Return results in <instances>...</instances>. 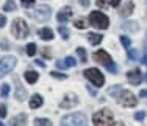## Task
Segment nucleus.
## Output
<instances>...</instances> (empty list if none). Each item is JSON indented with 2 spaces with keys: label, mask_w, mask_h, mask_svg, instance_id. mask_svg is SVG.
Instances as JSON below:
<instances>
[{
  "label": "nucleus",
  "mask_w": 147,
  "mask_h": 126,
  "mask_svg": "<svg viewBox=\"0 0 147 126\" xmlns=\"http://www.w3.org/2000/svg\"><path fill=\"white\" fill-rule=\"evenodd\" d=\"M88 41L92 45H97V44H100V42H102V36H100L99 33H89L88 34Z\"/></svg>",
  "instance_id": "20"
},
{
  "label": "nucleus",
  "mask_w": 147,
  "mask_h": 126,
  "mask_svg": "<svg viewBox=\"0 0 147 126\" xmlns=\"http://www.w3.org/2000/svg\"><path fill=\"white\" fill-rule=\"evenodd\" d=\"M0 126H5V125H3V123H2V121H0Z\"/></svg>",
  "instance_id": "48"
},
{
  "label": "nucleus",
  "mask_w": 147,
  "mask_h": 126,
  "mask_svg": "<svg viewBox=\"0 0 147 126\" xmlns=\"http://www.w3.org/2000/svg\"><path fill=\"white\" fill-rule=\"evenodd\" d=\"M11 31L13 34L17 37V39H25L28 36L30 30H28V25L24 19H16L13 20V25H11Z\"/></svg>",
  "instance_id": "3"
},
{
  "label": "nucleus",
  "mask_w": 147,
  "mask_h": 126,
  "mask_svg": "<svg viewBox=\"0 0 147 126\" xmlns=\"http://www.w3.org/2000/svg\"><path fill=\"white\" fill-rule=\"evenodd\" d=\"M42 53L45 58H50V51H49V47H42Z\"/></svg>",
  "instance_id": "39"
},
{
  "label": "nucleus",
  "mask_w": 147,
  "mask_h": 126,
  "mask_svg": "<svg viewBox=\"0 0 147 126\" xmlns=\"http://www.w3.org/2000/svg\"><path fill=\"white\" fill-rule=\"evenodd\" d=\"M146 81H147V75H146Z\"/></svg>",
  "instance_id": "49"
},
{
  "label": "nucleus",
  "mask_w": 147,
  "mask_h": 126,
  "mask_svg": "<svg viewBox=\"0 0 147 126\" xmlns=\"http://www.w3.org/2000/svg\"><path fill=\"white\" fill-rule=\"evenodd\" d=\"M42 103H44V100H42V97H41L39 93H34V95L30 98V107L31 109H36V107L42 106Z\"/></svg>",
  "instance_id": "15"
},
{
  "label": "nucleus",
  "mask_w": 147,
  "mask_h": 126,
  "mask_svg": "<svg viewBox=\"0 0 147 126\" xmlns=\"http://www.w3.org/2000/svg\"><path fill=\"white\" fill-rule=\"evenodd\" d=\"M36 65H39V67H42V69L45 67V64H44V62H41L39 59H38V61H36Z\"/></svg>",
  "instance_id": "45"
},
{
  "label": "nucleus",
  "mask_w": 147,
  "mask_h": 126,
  "mask_svg": "<svg viewBox=\"0 0 147 126\" xmlns=\"http://www.w3.org/2000/svg\"><path fill=\"white\" fill-rule=\"evenodd\" d=\"M38 34H39V37H41V39H44V41H52V39H53V31H52L50 28H47V27L41 28Z\"/></svg>",
  "instance_id": "16"
},
{
  "label": "nucleus",
  "mask_w": 147,
  "mask_h": 126,
  "mask_svg": "<svg viewBox=\"0 0 147 126\" xmlns=\"http://www.w3.org/2000/svg\"><path fill=\"white\" fill-rule=\"evenodd\" d=\"M96 3H97V6L102 8V9H105V8H107V5H108L107 0H96Z\"/></svg>",
  "instance_id": "34"
},
{
  "label": "nucleus",
  "mask_w": 147,
  "mask_h": 126,
  "mask_svg": "<svg viewBox=\"0 0 147 126\" xmlns=\"http://www.w3.org/2000/svg\"><path fill=\"white\" fill-rule=\"evenodd\" d=\"M25 123H27V115L25 114H19L11 120V126H25Z\"/></svg>",
  "instance_id": "17"
},
{
  "label": "nucleus",
  "mask_w": 147,
  "mask_h": 126,
  "mask_svg": "<svg viewBox=\"0 0 147 126\" xmlns=\"http://www.w3.org/2000/svg\"><path fill=\"white\" fill-rule=\"evenodd\" d=\"M119 103L122 104V106L125 107H133L138 104V100H136V97L133 95L130 90H121V93H119Z\"/></svg>",
  "instance_id": "6"
},
{
  "label": "nucleus",
  "mask_w": 147,
  "mask_h": 126,
  "mask_svg": "<svg viewBox=\"0 0 147 126\" xmlns=\"http://www.w3.org/2000/svg\"><path fill=\"white\" fill-rule=\"evenodd\" d=\"M89 23L94 28H97V30H107L110 20H108V17L105 16V14H102L100 11H92L89 14Z\"/></svg>",
  "instance_id": "2"
},
{
  "label": "nucleus",
  "mask_w": 147,
  "mask_h": 126,
  "mask_svg": "<svg viewBox=\"0 0 147 126\" xmlns=\"http://www.w3.org/2000/svg\"><path fill=\"white\" fill-rule=\"evenodd\" d=\"M80 3H82L83 6H89V0H80Z\"/></svg>",
  "instance_id": "44"
},
{
  "label": "nucleus",
  "mask_w": 147,
  "mask_h": 126,
  "mask_svg": "<svg viewBox=\"0 0 147 126\" xmlns=\"http://www.w3.org/2000/svg\"><path fill=\"white\" fill-rule=\"evenodd\" d=\"M20 3H22L24 8H30V6L34 5V0H20Z\"/></svg>",
  "instance_id": "32"
},
{
  "label": "nucleus",
  "mask_w": 147,
  "mask_h": 126,
  "mask_svg": "<svg viewBox=\"0 0 147 126\" xmlns=\"http://www.w3.org/2000/svg\"><path fill=\"white\" fill-rule=\"evenodd\" d=\"M122 28L127 31H138V23L136 22H125L124 25H122Z\"/></svg>",
  "instance_id": "22"
},
{
  "label": "nucleus",
  "mask_w": 147,
  "mask_h": 126,
  "mask_svg": "<svg viewBox=\"0 0 147 126\" xmlns=\"http://www.w3.org/2000/svg\"><path fill=\"white\" fill-rule=\"evenodd\" d=\"M133 8H135V3H133L131 0H130V2H127V5H125L124 8L121 9V16H122V17L130 16V14L133 13Z\"/></svg>",
  "instance_id": "19"
},
{
  "label": "nucleus",
  "mask_w": 147,
  "mask_h": 126,
  "mask_svg": "<svg viewBox=\"0 0 147 126\" xmlns=\"http://www.w3.org/2000/svg\"><path fill=\"white\" fill-rule=\"evenodd\" d=\"M3 11H6V13L16 11V3H14V0H6L5 6H3Z\"/></svg>",
  "instance_id": "21"
},
{
  "label": "nucleus",
  "mask_w": 147,
  "mask_h": 126,
  "mask_svg": "<svg viewBox=\"0 0 147 126\" xmlns=\"http://www.w3.org/2000/svg\"><path fill=\"white\" fill-rule=\"evenodd\" d=\"M139 97H147V90H141V92H139Z\"/></svg>",
  "instance_id": "46"
},
{
  "label": "nucleus",
  "mask_w": 147,
  "mask_h": 126,
  "mask_svg": "<svg viewBox=\"0 0 147 126\" xmlns=\"http://www.w3.org/2000/svg\"><path fill=\"white\" fill-rule=\"evenodd\" d=\"M5 23H6V17L0 14V28H2V27H5Z\"/></svg>",
  "instance_id": "38"
},
{
  "label": "nucleus",
  "mask_w": 147,
  "mask_h": 126,
  "mask_svg": "<svg viewBox=\"0 0 147 126\" xmlns=\"http://www.w3.org/2000/svg\"><path fill=\"white\" fill-rule=\"evenodd\" d=\"M0 45L3 47V50H8V42H6V41H2V42H0Z\"/></svg>",
  "instance_id": "42"
},
{
  "label": "nucleus",
  "mask_w": 147,
  "mask_h": 126,
  "mask_svg": "<svg viewBox=\"0 0 147 126\" xmlns=\"http://www.w3.org/2000/svg\"><path fill=\"white\" fill-rule=\"evenodd\" d=\"M14 84H16V98L19 101H24L27 98V90L22 87V84H20L17 76H14Z\"/></svg>",
  "instance_id": "12"
},
{
  "label": "nucleus",
  "mask_w": 147,
  "mask_h": 126,
  "mask_svg": "<svg viewBox=\"0 0 147 126\" xmlns=\"http://www.w3.org/2000/svg\"><path fill=\"white\" fill-rule=\"evenodd\" d=\"M141 62H142V64H144V65H147V50H146L144 56H142V58H141Z\"/></svg>",
  "instance_id": "41"
},
{
  "label": "nucleus",
  "mask_w": 147,
  "mask_h": 126,
  "mask_svg": "<svg viewBox=\"0 0 147 126\" xmlns=\"http://www.w3.org/2000/svg\"><path fill=\"white\" fill-rule=\"evenodd\" d=\"M83 75H85V78H88L91 83L94 84L96 87H102L103 83H105V76L103 73L100 72L99 69L92 67V69H86L85 72H83Z\"/></svg>",
  "instance_id": "5"
},
{
  "label": "nucleus",
  "mask_w": 147,
  "mask_h": 126,
  "mask_svg": "<svg viewBox=\"0 0 147 126\" xmlns=\"http://www.w3.org/2000/svg\"><path fill=\"white\" fill-rule=\"evenodd\" d=\"M92 58H94V61H96V62H99V64H103L105 67L111 64V56L108 55L105 50H99V51H96Z\"/></svg>",
  "instance_id": "9"
},
{
  "label": "nucleus",
  "mask_w": 147,
  "mask_h": 126,
  "mask_svg": "<svg viewBox=\"0 0 147 126\" xmlns=\"http://www.w3.org/2000/svg\"><path fill=\"white\" fill-rule=\"evenodd\" d=\"M88 92H89V93H91V95H92V97H96V95H97V93H96V90H94L92 87H89V86H88Z\"/></svg>",
  "instance_id": "43"
},
{
  "label": "nucleus",
  "mask_w": 147,
  "mask_h": 126,
  "mask_svg": "<svg viewBox=\"0 0 147 126\" xmlns=\"http://www.w3.org/2000/svg\"><path fill=\"white\" fill-rule=\"evenodd\" d=\"M71 16H72V9H71V6H66V8H63L61 11L58 13V20L59 22H67L69 19H71Z\"/></svg>",
  "instance_id": "14"
},
{
  "label": "nucleus",
  "mask_w": 147,
  "mask_h": 126,
  "mask_svg": "<svg viewBox=\"0 0 147 126\" xmlns=\"http://www.w3.org/2000/svg\"><path fill=\"white\" fill-rule=\"evenodd\" d=\"M121 42H122V45H124L125 48H130V45H131L130 37H127V36H121Z\"/></svg>",
  "instance_id": "28"
},
{
  "label": "nucleus",
  "mask_w": 147,
  "mask_h": 126,
  "mask_svg": "<svg viewBox=\"0 0 147 126\" xmlns=\"http://www.w3.org/2000/svg\"><path fill=\"white\" fill-rule=\"evenodd\" d=\"M0 117L2 118L6 117V106L5 104H0Z\"/></svg>",
  "instance_id": "36"
},
{
  "label": "nucleus",
  "mask_w": 147,
  "mask_h": 126,
  "mask_svg": "<svg viewBox=\"0 0 147 126\" xmlns=\"http://www.w3.org/2000/svg\"><path fill=\"white\" fill-rule=\"evenodd\" d=\"M61 126H88V120L83 114L77 112V114L66 115L61 120Z\"/></svg>",
  "instance_id": "4"
},
{
  "label": "nucleus",
  "mask_w": 147,
  "mask_h": 126,
  "mask_svg": "<svg viewBox=\"0 0 147 126\" xmlns=\"http://www.w3.org/2000/svg\"><path fill=\"white\" fill-rule=\"evenodd\" d=\"M38 76H39V75H38L36 72H33V70H28V72L24 73V78H25L27 83H30V84H34V83H36V81H38Z\"/></svg>",
  "instance_id": "18"
},
{
  "label": "nucleus",
  "mask_w": 147,
  "mask_h": 126,
  "mask_svg": "<svg viewBox=\"0 0 147 126\" xmlns=\"http://www.w3.org/2000/svg\"><path fill=\"white\" fill-rule=\"evenodd\" d=\"M0 95H2V98H6L9 95V84H3L0 89Z\"/></svg>",
  "instance_id": "24"
},
{
  "label": "nucleus",
  "mask_w": 147,
  "mask_h": 126,
  "mask_svg": "<svg viewBox=\"0 0 147 126\" xmlns=\"http://www.w3.org/2000/svg\"><path fill=\"white\" fill-rule=\"evenodd\" d=\"M34 17L39 20H47L50 17V8L47 5H41L36 8V13H34Z\"/></svg>",
  "instance_id": "11"
},
{
  "label": "nucleus",
  "mask_w": 147,
  "mask_h": 126,
  "mask_svg": "<svg viewBox=\"0 0 147 126\" xmlns=\"http://www.w3.org/2000/svg\"><path fill=\"white\" fill-rule=\"evenodd\" d=\"M114 126H124V123H121V121H117V123L114 125Z\"/></svg>",
  "instance_id": "47"
},
{
  "label": "nucleus",
  "mask_w": 147,
  "mask_h": 126,
  "mask_svg": "<svg viewBox=\"0 0 147 126\" xmlns=\"http://www.w3.org/2000/svg\"><path fill=\"white\" fill-rule=\"evenodd\" d=\"M16 67V58L14 56H5L0 59V76L9 73L13 69Z\"/></svg>",
  "instance_id": "7"
},
{
  "label": "nucleus",
  "mask_w": 147,
  "mask_h": 126,
  "mask_svg": "<svg viewBox=\"0 0 147 126\" xmlns=\"http://www.w3.org/2000/svg\"><path fill=\"white\" fill-rule=\"evenodd\" d=\"M52 76H53V78H57V79H66V78H67L64 73H58V72H52Z\"/></svg>",
  "instance_id": "33"
},
{
  "label": "nucleus",
  "mask_w": 147,
  "mask_h": 126,
  "mask_svg": "<svg viewBox=\"0 0 147 126\" xmlns=\"http://www.w3.org/2000/svg\"><path fill=\"white\" fill-rule=\"evenodd\" d=\"M78 104V97L74 95V93H67L64 97V100L59 103V107H64V109H72Z\"/></svg>",
  "instance_id": "8"
},
{
  "label": "nucleus",
  "mask_w": 147,
  "mask_h": 126,
  "mask_svg": "<svg viewBox=\"0 0 147 126\" xmlns=\"http://www.w3.org/2000/svg\"><path fill=\"white\" fill-rule=\"evenodd\" d=\"M74 25H75L77 28H80V30H83V28H86V22L83 19H77L75 22H74Z\"/></svg>",
  "instance_id": "31"
},
{
  "label": "nucleus",
  "mask_w": 147,
  "mask_h": 126,
  "mask_svg": "<svg viewBox=\"0 0 147 126\" xmlns=\"http://www.w3.org/2000/svg\"><path fill=\"white\" fill-rule=\"evenodd\" d=\"M58 31H59V33H61V36L64 37V39H67V37H69V30H67V28H66V27L59 25V28H58Z\"/></svg>",
  "instance_id": "30"
},
{
  "label": "nucleus",
  "mask_w": 147,
  "mask_h": 126,
  "mask_svg": "<svg viewBox=\"0 0 147 126\" xmlns=\"http://www.w3.org/2000/svg\"><path fill=\"white\" fill-rule=\"evenodd\" d=\"M107 69L110 70L111 73H116V72H117V65H116V64H113V62H111L110 65H107Z\"/></svg>",
  "instance_id": "37"
},
{
  "label": "nucleus",
  "mask_w": 147,
  "mask_h": 126,
  "mask_svg": "<svg viewBox=\"0 0 147 126\" xmlns=\"http://www.w3.org/2000/svg\"><path fill=\"white\" fill-rule=\"evenodd\" d=\"M92 123L94 126H113L114 117L110 109H102L92 115Z\"/></svg>",
  "instance_id": "1"
},
{
  "label": "nucleus",
  "mask_w": 147,
  "mask_h": 126,
  "mask_svg": "<svg viewBox=\"0 0 147 126\" xmlns=\"http://www.w3.org/2000/svg\"><path fill=\"white\" fill-rule=\"evenodd\" d=\"M75 65H77V61H75V58H72V56H67L64 61H57V67L58 69H67V67H75Z\"/></svg>",
  "instance_id": "13"
},
{
  "label": "nucleus",
  "mask_w": 147,
  "mask_h": 126,
  "mask_svg": "<svg viewBox=\"0 0 147 126\" xmlns=\"http://www.w3.org/2000/svg\"><path fill=\"white\" fill-rule=\"evenodd\" d=\"M121 86H114V87H110V89H108V93H110V95H117V93H121Z\"/></svg>",
  "instance_id": "29"
},
{
  "label": "nucleus",
  "mask_w": 147,
  "mask_h": 126,
  "mask_svg": "<svg viewBox=\"0 0 147 126\" xmlns=\"http://www.w3.org/2000/svg\"><path fill=\"white\" fill-rule=\"evenodd\" d=\"M128 58H130V61H136L138 59V50L136 48H128Z\"/></svg>",
  "instance_id": "25"
},
{
  "label": "nucleus",
  "mask_w": 147,
  "mask_h": 126,
  "mask_svg": "<svg viewBox=\"0 0 147 126\" xmlns=\"http://www.w3.org/2000/svg\"><path fill=\"white\" fill-rule=\"evenodd\" d=\"M144 117H146L144 112H136V114H135V120H138V121L144 120Z\"/></svg>",
  "instance_id": "35"
},
{
  "label": "nucleus",
  "mask_w": 147,
  "mask_h": 126,
  "mask_svg": "<svg viewBox=\"0 0 147 126\" xmlns=\"http://www.w3.org/2000/svg\"><path fill=\"white\" fill-rule=\"evenodd\" d=\"M127 79H128V83H130L131 86H139V83H141V79H142L141 70H139V69L130 70V72L127 73Z\"/></svg>",
  "instance_id": "10"
},
{
  "label": "nucleus",
  "mask_w": 147,
  "mask_h": 126,
  "mask_svg": "<svg viewBox=\"0 0 147 126\" xmlns=\"http://www.w3.org/2000/svg\"><path fill=\"white\" fill-rule=\"evenodd\" d=\"M27 55H28V56H34V55H36V45H34V44H28V45H27Z\"/></svg>",
  "instance_id": "27"
},
{
  "label": "nucleus",
  "mask_w": 147,
  "mask_h": 126,
  "mask_svg": "<svg viewBox=\"0 0 147 126\" xmlns=\"http://www.w3.org/2000/svg\"><path fill=\"white\" fill-rule=\"evenodd\" d=\"M34 125L36 126H52V121L49 118H36L34 120Z\"/></svg>",
  "instance_id": "23"
},
{
  "label": "nucleus",
  "mask_w": 147,
  "mask_h": 126,
  "mask_svg": "<svg viewBox=\"0 0 147 126\" xmlns=\"http://www.w3.org/2000/svg\"><path fill=\"white\" fill-rule=\"evenodd\" d=\"M77 53H78V56H80V62H86V51H85V48L78 47V48H77Z\"/></svg>",
  "instance_id": "26"
},
{
  "label": "nucleus",
  "mask_w": 147,
  "mask_h": 126,
  "mask_svg": "<svg viewBox=\"0 0 147 126\" xmlns=\"http://www.w3.org/2000/svg\"><path fill=\"white\" fill-rule=\"evenodd\" d=\"M110 3H111V6H119V3H121V0H110Z\"/></svg>",
  "instance_id": "40"
}]
</instances>
